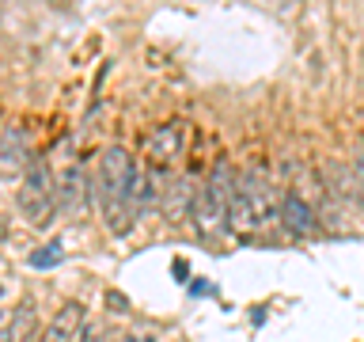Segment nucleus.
<instances>
[{"mask_svg": "<svg viewBox=\"0 0 364 342\" xmlns=\"http://www.w3.org/2000/svg\"><path fill=\"white\" fill-rule=\"evenodd\" d=\"M137 179H141V171L133 168L130 152L121 145H106L99 152V171H95V179H88V194L99 202L110 232H125L130 228V205L137 202Z\"/></svg>", "mask_w": 364, "mask_h": 342, "instance_id": "1", "label": "nucleus"}, {"mask_svg": "<svg viewBox=\"0 0 364 342\" xmlns=\"http://www.w3.org/2000/svg\"><path fill=\"white\" fill-rule=\"evenodd\" d=\"M281 220V205L274 198V187L266 183V175L247 171L239 183L232 187V209H228V225L243 236H254L262 228Z\"/></svg>", "mask_w": 364, "mask_h": 342, "instance_id": "2", "label": "nucleus"}, {"mask_svg": "<svg viewBox=\"0 0 364 342\" xmlns=\"http://www.w3.org/2000/svg\"><path fill=\"white\" fill-rule=\"evenodd\" d=\"M232 187L235 183H228V168H217V175H213L209 183H205L202 190H197V202H194V228L202 240H217L228 225V209H232Z\"/></svg>", "mask_w": 364, "mask_h": 342, "instance_id": "3", "label": "nucleus"}, {"mask_svg": "<svg viewBox=\"0 0 364 342\" xmlns=\"http://www.w3.org/2000/svg\"><path fill=\"white\" fill-rule=\"evenodd\" d=\"M19 202V213L27 217V225L34 228H46L53 220V209H57V187H53V175L42 160H34L23 175V187L16 194Z\"/></svg>", "mask_w": 364, "mask_h": 342, "instance_id": "4", "label": "nucleus"}, {"mask_svg": "<svg viewBox=\"0 0 364 342\" xmlns=\"http://www.w3.org/2000/svg\"><path fill=\"white\" fill-rule=\"evenodd\" d=\"M281 225L296 236H311L319 232V217H315V205L308 202L304 194H284L281 198Z\"/></svg>", "mask_w": 364, "mask_h": 342, "instance_id": "5", "label": "nucleus"}, {"mask_svg": "<svg viewBox=\"0 0 364 342\" xmlns=\"http://www.w3.org/2000/svg\"><path fill=\"white\" fill-rule=\"evenodd\" d=\"M80 334H84V308L80 304H65L53 316V323L42 331L38 342H80Z\"/></svg>", "mask_w": 364, "mask_h": 342, "instance_id": "6", "label": "nucleus"}, {"mask_svg": "<svg viewBox=\"0 0 364 342\" xmlns=\"http://www.w3.org/2000/svg\"><path fill=\"white\" fill-rule=\"evenodd\" d=\"M0 160H4V175H8V179H16L23 168H31V141H27V133L19 130V126H12V130L4 133V152H0Z\"/></svg>", "mask_w": 364, "mask_h": 342, "instance_id": "7", "label": "nucleus"}, {"mask_svg": "<svg viewBox=\"0 0 364 342\" xmlns=\"http://www.w3.org/2000/svg\"><path fill=\"white\" fill-rule=\"evenodd\" d=\"M34 327H38L34 304H19V308L8 312V323H4L0 342H34Z\"/></svg>", "mask_w": 364, "mask_h": 342, "instance_id": "8", "label": "nucleus"}, {"mask_svg": "<svg viewBox=\"0 0 364 342\" xmlns=\"http://www.w3.org/2000/svg\"><path fill=\"white\" fill-rule=\"evenodd\" d=\"M182 145H186V126L171 122V126H163V130H156L148 152H152V160H163V163H167V160H175V156L182 152Z\"/></svg>", "mask_w": 364, "mask_h": 342, "instance_id": "9", "label": "nucleus"}, {"mask_svg": "<svg viewBox=\"0 0 364 342\" xmlns=\"http://www.w3.org/2000/svg\"><path fill=\"white\" fill-rule=\"evenodd\" d=\"M194 202H197V194L190 187V179H171L167 190H163V209H167L171 220H178L186 209L194 213Z\"/></svg>", "mask_w": 364, "mask_h": 342, "instance_id": "10", "label": "nucleus"}, {"mask_svg": "<svg viewBox=\"0 0 364 342\" xmlns=\"http://www.w3.org/2000/svg\"><path fill=\"white\" fill-rule=\"evenodd\" d=\"M61 244H49V247H42L38 255H31V266H38V270H49V266H57L61 262Z\"/></svg>", "mask_w": 364, "mask_h": 342, "instance_id": "11", "label": "nucleus"}, {"mask_svg": "<svg viewBox=\"0 0 364 342\" xmlns=\"http://www.w3.org/2000/svg\"><path fill=\"white\" fill-rule=\"evenodd\" d=\"M353 171H356V183H361V190H364V148L353 156Z\"/></svg>", "mask_w": 364, "mask_h": 342, "instance_id": "12", "label": "nucleus"}]
</instances>
